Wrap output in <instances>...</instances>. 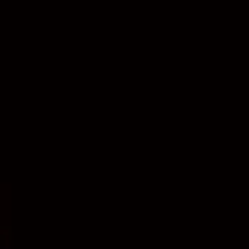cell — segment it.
Returning a JSON list of instances; mask_svg holds the SVG:
<instances>
[{"mask_svg": "<svg viewBox=\"0 0 249 249\" xmlns=\"http://www.w3.org/2000/svg\"><path fill=\"white\" fill-rule=\"evenodd\" d=\"M0 249H12V247H6V244H0Z\"/></svg>", "mask_w": 249, "mask_h": 249, "instance_id": "6da1fadb", "label": "cell"}]
</instances>
